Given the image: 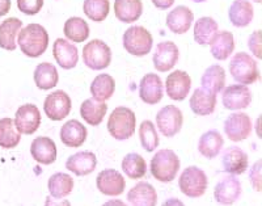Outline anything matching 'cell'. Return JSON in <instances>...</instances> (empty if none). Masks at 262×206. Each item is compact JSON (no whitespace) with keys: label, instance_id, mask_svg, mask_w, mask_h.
<instances>
[{"label":"cell","instance_id":"ffe728a7","mask_svg":"<svg viewBox=\"0 0 262 206\" xmlns=\"http://www.w3.org/2000/svg\"><path fill=\"white\" fill-rule=\"evenodd\" d=\"M30 155L39 164H53L58 156L55 142L49 137H37L30 145Z\"/></svg>","mask_w":262,"mask_h":206},{"label":"cell","instance_id":"484cf974","mask_svg":"<svg viewBox=\"0 0 262 206\" xmlns=\"http://www.w3.org/2000/svg\"><path fill=\"white\" fill-rule=\"evenodd\" d=\"M224 139L222 134L215 129L203 133L198 140V151L206 159H214L221 154Z\"/></svg>","mask_w":262,"mask_h":206},{"label":"cell","instance_id":"8fae6325","mask_svg":"<svg viewBox=\"0 0 262 206\" xmlns=\"http://www.w3.org/2000/svg\"><path fill=\"white\" fill-rule=\"evenodd\" d=\"M13 121L20 134L32 135L41 125V113L34 104H24L16 111Z\"/></svg>","mask_w":262,"mask_h":206},{"label":"cell","instance_id":"4fadbf2b","mask_svg":"<svg viewBox=\"0 0 262 206\" xmlns=\"http://www.w3.org/2000/svg\"><path fill=\"white\" fill-rule=\"evenodd\" d=\"M96 186L98 191L105 196L117 197L125 192L126 181L121 172L113 168H107L98 173L96 177Z\"/></svg>","mask_w":262,"mask_h":206},{"label":"cell","instance_id":"603a6c76","mask_svg":"<svg viewBox=\"0 0 262 206\" xmlns=\"http://www.w3.org/2000/svg\"><path fill=\"white\" fill-rule=\"evenodd\" d=\"M193 20L194 15L191 9L186 6H179L167 15V27L173 33L184 34L190 29Z\"/></svg>","mask_w":262,"mask_h":206},{"label":"cell","instance_id":"f35d334b","mask_svg":"<svg viewBox=\"0 0 262 206\" xmlns=\"http://www.w3.org/2000/svg\"><path fill=\"white\" fill-rule=\"evenodd\" d=\"M21 140V134L16 129L15 121L12 118L0 120V147L3 149H15Z\"/></svg>","mask_w":262,"mask_h":206},{"label":"cell","instance_id":"74e56055","mask_svg":"<svg viewBox=\"0 0 262 206\" xmlns=\"http://www.w3.org/2000/svg\"><path fill=\"white\" fill-rule=\"evenodd\" d=\"M122 171L130 179H142L146 176L147 172L146 160L137 153L127 154L122 160Z\"/></svg>","mask_w":262,"mask_h":206},{"label":"cell","instance_id":"1f68e13d","mask_svg":"<svg viewBox=\"0 0 262 206\" xmlns=\"http://www.w3.org/2000/svg\"><path fill=\"white\" fill-rule=\"evenodd\" d=\"M107 112V105L104 101H97L92 99L84 100L80 105V116L91 126H98L104 121Z\"/></svg>","mask_w":262,"mask_h":206},{"label":"cell","instance_id":"f907efd6","mask_svg":"<svg viewBox=\"0 0 262 206\" xmlns=\"http://www.w3.org/2000/svg\"><path fill=\"white\" fill-rule=\"evenodd\" d=\"M194 3H203V2H207V0H193Z\"/></svg>","mask_w":262,"mask_h":206},{"label":"cell","instance_id":"d590c367","mask_svg":"<svg viewBox=\"0 0 262 206\" xmlns=\"http://www.w3.org/2000/svg\"><path fill=\"white\" fill-rule=\"evenodd\" d=\"M211 55L216 60H226L235 50V38L228 30L217 33L211 45Z\"/></svg>","mask_w":262,"mask_h":206},{"label":"cell","instance_id":"681fc988","mask_svg":"<svg viewBox=\"0 0 262 206\" xmlns=\"http://www.w3.org/2000/svg\"><path fill=\"white\" fill-rule=\"evenodd\" d=\"M102 206H127L123 201L118 200V198H114V200H109L104 203Z\"/></svg>","mask_w":262,"mask_h":206},{"label":"cell","instance_id":"9a60e30c","mask_svg":"<svg viewBox=\"0 0 262 206\" xmlns=\"http://www.w3.org/2000/svg\"><path fill=\"white\" fill-rule=\"evenodd\" d=\"M180 50L172 41H163L156 46V50L152 57L154 66L158 71L168 72L176 66L179 62Z\"/></svg>","mask_w":262,"mask_h":206},{"label":"cell","instance_id":"f546056e","mask_svg":"<svg viewBox=\"0 0 262 206\" xmlns=\"http://www.w3.org/2000/svg\"><path fill=\"white\" fill-rule=\"evenodd\" d=\"M217 30H219L217 23L212 17L205 16L198 18L194 24V41L202 46L211 45L216 34L219 33Z\"/></svg>","mask_w":262,"mask_h":206},{"label":"cell","instance_id":"ab89813d","mask_svg":"<svg viewBox=\"0 0 262 206\" xmlns=\"http://www.w3.org/2000/svg\"><path fill=\"white\" fill-rule=\"evenodd\" d=\"M83 11L90 20L101 23L109 15L111 2L109 0H84Z\"/></svg>","mask_w":262,"mask_h":206},{"label":"cell","instance_id":"5b68a950","mask_svg":"<svg viewBox=\"0 0 262 206\" xmlns=\"http://www.w3.org/2000/svg\"><path fill=\"white\" fill-rule=\"evenodd\" d=\"M207 186H209L207 175L200 167L190 166V167L185 168L181 175H180V191L190 198L202 197L206 191H207Z\"/></svg>","mask_w":262,"mask_h":206},{"label":"cell","instance_id":"816d5d0a","mask_svg":"<svg viewBox=\"0 0 262 206\" xmlns=\"http://www.w3.org/2000/svg\"><path fill=\"white\" fill-rule=\"evenodd\" d=\"M253 2H256V3H262V0H253Z\"/></svg>","mask_w":262,"mask_h":206},{"label":"cell","instance_id":"b9f144b4","mask_svg":"<svg viewBox=\"0 0 262 206\" xmlns=\"http://www.w3.org/2000/svg\"><path fill=\"white\" fill-rule=\"evenodd\" d=\"M43 7V0H17V8L20 12L28 16H34Z\"/></svg>","mask_w":262,"mask_h":206},{"label":"cell","instance_id":"52a82bcc","mask_svg":"<svg viewBox=\"0 0 262 206\" xmlns=\"http://www.w3.org/2000/svg\"><path fill=\"white\" fill-rule=\"evenodd\" d=\"M83 62L93 71H100L111 66L112 50L101 39H92L83 48Z\"/></svg>","mask_w":262,"mask_h":206},{"label":"cell","instance_id":"8992f818","mask_svg":"<svg viewBox=\"0 0 262 206\" xmlns=\"http://www.w3.org/2000/svg\"><path fill=\"white\" fill-rule=\"evenodd\" d=\"M123 48L127 53L135 57H144L151 53L154 38L152 34L143 27L135 25L131 27L123 33Z\"/></svg>","mask_w":262,"mask_h":206},{"label":"cell","instance_id":"d6a6232c","mask_svg":"<svg viewBox=\"0 0 262 206\" xmlns=\"http://www.w3.org/2000/svg\"><path fill=\"white\" fill-rule=\"evenodd\" d=\"M59 81V74L53 63H39L34 70V83L39 90H53Z\"/></svg>","mask_w":262,"mask_h":206},{"label":"cell","instance_id":"7402d4cb","mask_svg":"<svg viewBox=\"0 0 262 206\" xmlns=\"http://www.w3.org/2000/svg\"><path fill=\"white\" fill-rule=\"evenodd\" d=\"M189 105L196 116H210L216 108V95L201 87L194 90Z\"/></svg>","mask_w":262,"mask_h":206},{"label":"cell","instance_id":"cb8c5ba5","mask_svg":"<svg viewBox=\"0 0 262 206\" xmlns=\"http://www.w3.org/2000/svg\"><path fill=\"white\" fill-rule=\"evenodd\" d=\"M127 201L131 206H156L158 193L149 182L140 181L128 191Z\"/></svg>","mask_w":262,"mask_h":206},{"label":"cell","instance_id":"bcb514c9","mask_svg":"<svg viewBox=\"0 0 262 206\" xmlns=\"http://www.w3.org/2000/svg\"><path fill=\"white\" fill-rule=\"evenodd\" d=\"M152 4L156 7L158 9H169L173 6L174 0H151Z\"/></svg>","mask_w":262,"mask_h":206},{"label":"cell","instance_id":"ee69618b","mask_svg":"<svg viewBox=\"0 0 262 206\" xmlns=\"http://www.w3.org/2000/svg\"><path fill=\"white\" fill-rule=\"evenodd\" d=\"M262 160H257L252 167H250V172H249V180L250 184L253 187V189L256 192H261L262 188V180H261V171H262Z\"/></svg>","mask_w":262,"mask_h":206},{"label":"cell","instance_id":"7dc6e473","mask_svg":"<svg viewBox=\"0 0 262 206\" xmlns=\"http://www.w3.org/2000/svg\"><path fill=\"white\" fill-rule=\"evenodd\" d=\"M11 9V0H0V17L6 16Z\"/></svg>","mask_w":262,"mask_h":206},{"label":"cell","instance_id":"44dd1931","mask_svg":"<svg viewBox=\"0 0 262 206\" xmlns=\"http://www.w3.org/2000/svg\"><path fill=\"white\" fill-rule=\"evenodd\" d=\"M97 158L91 151H79L70 156L66 161V168L76 176H86L96 170Z\"/></svg>","mask_w":262,"mask_h":206},{"label":"cell","instance_id":"60d3db41","mask_svg":"<svg viewBox=\"0 0 262 206\" xmlns=\"http://www.w3.org/2000/svg\"><path fill=\"white\" fill-rule=\"evenodd\" d=\"M139 139L142 147L146 150L147 153H152L155 151L159 146V135L156 132L155 125L152 123V121H143L140 123L139 128Z\"/></svg>","mask_w":262,"mask_h":206},{"label":"cell","instance_id":"277c9868","mask_svg":"<svg viewBox=\"0 0 262 206\" xmlns=\"http://www.w3.org/2000/svg\"><path fill=\"white\" fill-rule=\"evenodd\" d=\"M229 72L236 83L249 86L259 80L257 62L247 53H236L229 62Z\"/></svg>","mask_w":262,"mask_h":206},{"label":"cell","instance_id":"7c38bea8","mask_svg":"<svg viewBox=\"0 0 262 206\" xmlns=\"http://www.w3.org/2000/svg\"><path fill=\"white\" fill-rule=\"evenodd\" d=\"M224 133L232 142H242L252 133V121L247 113L229 114L224 121Z\"/></svg>","mask_w":262,"mask_h":206},{"label":"cell","instance_id":"d4e9b609","mask_svg":"<svg viewBox=\"0 0 262 206\" xmlns=\"http://www.w3.org/2000/svg\"><path fill=\"white\" fill-rule=\"evenodd\" d=\"M86 128L78 120H70L60 129V140L69 147H80L86 140Z\"/></svg>","mask_w":262,"mask_h":206},{"label":"cell","instance_id":"f1b7e54d","mask_svg":"<svg viewBox=\"0 0 262 206\" xmlns=\"http://www.w3.org/2000/svg\"><path fill=\"white\" fill-rule=\"evenodd\" d=\"M23 28V21L17 17H9L0 24V48L7 51H15L17 48L16 37Z\"/></svg>","mask_w":262,"mask_h":206},{"label":"cell","instance_id":"30bf717a","mask_svg":"<svg viewBox=\"0 0 262 206\" xmlns=\"http://www.w3.org/2000/svg\"><path fill=\"white\" fill-rule=\"evenodd\" d=\"M242 182L233 175L223 177L217 181L214 189V198L217 203L229 206L242 197Z\"/></svg>","mask_w":262,"mask_h":206},{"label":"cell","instance_id":"7a4b0ae2","mask_svg":"<svg viewBox=\"0 0 262 206\" xmlns=\"http://www.w3.org/2000/svg\"><path fill=\"white\" fill-rule=\"evenodd\" d=\"M137 117L127 107H117L107 120V132L114 139L126 140L135 133Z\"/></svg>","mask_w":262,"mask_h":206},{"label":"cell","instance_id":"ba28073f","mask_svg":"<svg viewBox=\"0 0 262 206\" xmlns=\"http://www.w3.org/2000/svg\"><path fill=\"white\" fill-rule=\"evenodd\" d=\"M156 125L164 137L172 138L181 132L184 125V114L174 105H167L161 108L156 114Z\"/></svg>","mask_w":262,"mask_h":206},{"label":"cell","instance_id":"e0dca14e","mask_svg":"<svg viewBox=\"0 0 262 206\" xmlns=\"http://www.w3.org/2000/svg\"><path fill=\"white\" fill-rule=\"evenodd\" d=\"M164 86L158 74H146L139 84V97L144 104L155 105L163 100Z\"/></svg>","mask_w":262,"mask_h":206},{"label":"cell","instance_id":"9c48e42d","mask_svg":"<svg viewBox=\"0 0 262 206\" xmlns=\"http://www.w3.org/2000/svg\"><path fill=\"white\" fill-rule=\"evenodd\" d=\"M72 102L69 93L58 90L49 93L43 101V111L51 121H62L71 112Z\"/></svg>","mask_w":262,"mask_h":206},{"label":"cell","instance_id":"f6af8a7d","mask_svg":"<svg viewBox=\"0 0 262 206\" xmlns=\"http://www.w3.org/2000/svg\"><path fill=\"white\" fill-rule=\"evenodd\" d=\"M45 206H71V202L69 200H63V198L58 200V198L49 196L45 200Z\"/></svg>","mask_w":262,"mask_h":206},{"label":"cell","instance_id":"3957f363","mask_svg":"<svg viewBox=\"0 0 262 206\" xmlns=\"http://www.w3.org/2000/svg\"><path fill=\"white\" fill-rule=\"evenodd\" d=\"M180 171V159L174 151L163 149L151 159V175L158 181L170 182Z\"/></svg>","mask_w":262,"mask_h":206},{"label":"cell","instance_id":"836d02e7","mask_svg":"<svg viewBox=\"0 0 262 206\" xmlns=\"http://www.w3.org/2000/svg\"><path fill=\"white\" fill-rule=\"evenodd\" d=\"M116 91V80L109 74L97 75L91 83V93L97 101H106Z\"/></svg>","mask_w":262,"mask_h":206},{"label":"cell","instance_id":"4dcf8cb0","mask_svg":"<svg viewBox=\"0 0 262 206\" xmlns=\"http://www.w3.org/2000/svg\"><path fill=\"white\" fill-rule=\"evenodd\" d=\"M201 86L215 95L222 92L226 87V71L223 67L219 65H211L207 67L201 78Z\"/></svg>","mask_w":262,"mask_h":206},{"label":"cell","instance_id":"5bb4252c","mask_svg":"<svg viewBox=\"0 0 262 206\" xmlns=\"http://www.w3.org/2000/svg\"><path fill=\"white\" fill-rule=\"evenodd\" d=\"M223 107L229 111H240L245 109L252 102V92L247 86L243 84H232L226 87L222 93Z\"/></svg>","mask_w":262,"mask_h":206},{"label":"cell","instance_id":"e575fe53","mask_svg":"<svg viewBox=\"0 0 262 206\" xmlns=\"http://www.w3.org/2000/svg\"><path fill=\"white\" fill-rule=\"evenodd\" d=\"M48 188L50 196L54 198H64L67 197L74 189V179L69 173L57 172L51 175L48 181Z\"/></svg>","mask_w":262,"mask_h":206},{"label":"cell","instance_id":"83f0119b","mask_svg":"<svg viewBox=\"0 0 262 206\" xmlns=\"http://www.w3.org/2000/svg\"><path fill=\"white\" fill-rule=\"evenodd\" d=\"M114 13L116 17L122 23H135L143 13L142 0H114Z\"/></svg>","mask_w":262,"mask_h":206},{"label":"cell","instance_id":"c3c4849f","mask_svg":"<svg viewBox=\"0 0 262 206\" xmlns=\"http://www.w3.org/2000/svg\"><path fill=\"white\" fill-rule=\"evenodd\" d=\"M161 206H185V205L181 200L173 197V198H168L167 201H164Z\"/></svg>","mask_w":262,"mask_h":206},{"label":"cell","instance_id":"6da1fadb","mask_svg":"<svg viewBox=\"0 0 262 206\" xmlns=\"http://www.w3.org/2000/svg\"><path fill=\"white\" fill-rule=\"evenodd\" d=\"M17 44L21 51L29 58H38L49 46V33L39 24H29L20 30Z\"/></svg>","mask_w":262,"mask_h":206},{"label":"cell","instance_id":"2e32d148","mask_svg":"<svg viewBox=\"0 0 262 206\" xmlns=\"http://www.w3.org/2000/svg\"><path fill=\"white\" fill-rule=\"evenodd\" d=\"M191 88V79L186 71L176 70L168 75L165 80V91L169 99L174 101H182L186 99Z\"/></svg>","mask_w":262,"mask_h":206},{"label":"cell","instance_id":"d6986e66","mask_svg":"<svg viewBox=\"0 0 262 206\" xmlns=\"http://www.w3.org/2000/svg\"><path fill=\"white\" fill-rule=\"evenodd\" d=\"M53 55L62 69L71 70L76 67L79 62L78 48L69 39L57 38L53 46Z\"/></svg>","mask_w":262,"mask_h":206},{"label":"cell","instance_id":"4316f807","mask_svg":"<svg viewBox=\"0 0 262 206\" xmlns=\"http://www.w3.org/2000/svg\"><path fill=\"white\" fill-rule=\"evenodd\" d=\"M254 16L253 6L248 0H235L228 9V18L236 28H245L252 23Z\"/></svg>","mask_w":262,"mask_h":206},{"label":"cell","instance_id":"8d00e7d4","mask_svg":"<svg viewBox=\"0 0 262 206\" xmlns=\"http://www.w3.org/2000/svg\"><path fill=\"white\" fill-rule=\"evenodd\" d=\"M63 33L66 38L72 42H84L90 38V25L86 24V21L81 17H70L64 23Z\"/></svg>","mask_w":262,"mask_h":206},{"label":"cell","instance_id":"7bdbcfd3","mask_svg":"<svg viewBox=\"0 0 262 206\" xmlns=\"http://www.w3.org/2000/svg\"><path fill=\"white\" fill-rule=\"evenodd\" d=\"M262 32L261 30H256L253 33L250 34L249 38H248V48L252 51L254 57H257L258 59L262 58Z\"/></svg>","mask_w":262,"mask_h":206},{"label":"cell","instance_id":"ac0fdd59","mask_svg":"<svg viewBox=\"0 0 262 206\" xmlns=\"http://www.w3.org/2000/svg\"><path fill=\"white\" fill-rule=\"evenodd\" d=\"M222 164H223L224 172L229 175H242L248 170L249 159L247 153L238 146L227 147L222 155Z\"/></svg>","mask_w":262,"mask_h":206}]
</instances>
